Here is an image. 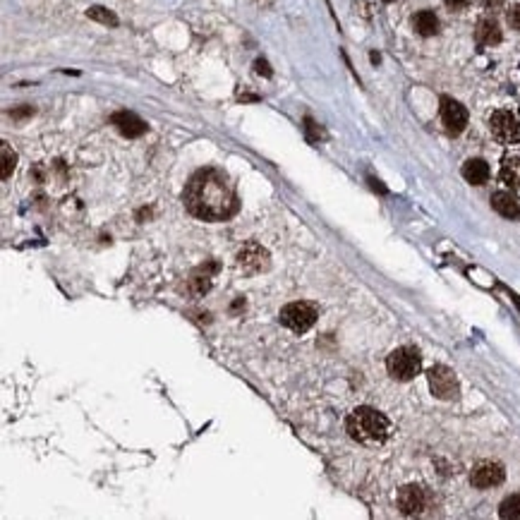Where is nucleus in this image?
<instances>
[{"label": "nucleus", "instance_id": "7ed1b4c3", "mask_svg": "<svg viewBox=\"0 0 520 520\" xmlns=\"http://www.w3.org/2000/svg\"><path fill=\"white\" fill-rule=\"evenodd\" d=\"M386 369L393 379L398 381H410L420 374L422 369V355H420L418 348L413 345H403V348H396L393 353L386 360Z\"/></svg>", "mask_w": 520, "mask_h": 520}, {"label": "nucleus", "instance_id": "423d86ee", "mask_svg": "<svg viewBox=\"0 0 520 520\" xmlns=\"http://www.w3.org/2000/svg\"><path fill=\"white\" fill-rule=\"evenodd\" d=\"M427 379H429V389H432V393L437 396V398H442V400L458 398V391H460L458 379H455V374L448 367L437 365V367L429 369Z\"/></svg>", "mask_w": 520, "mask_h": 520}, {"label": "nucleus", "instance_id": "f8f14e48", "mask_svg": "<svg viewBox=\"0 0 520 520\" xmlns=\"http://www.w3.org/2000/svg\"><path fill=\"white\" fill-rule=\"evenodd\" d=\"M492 206H494L497 214L503 216V219H511V221L520 219V206H518L516 197L508 195V192H494V195H492Z\"/></svg>", "mask_w": 520, "mask_h": 520}, {"label": "nucleus", "instance_id": "f03ea898", "mask_svg": "<svg viewBox=\"0 0 520 520\" xmlns=\"http://www.w3.org/2000/svg\"><path fill=\"white\" fill-rule=\"evenodd\" d=\"M345 429H348L350 439L365 444V446H376L384 444L391 434V422L386 415H381L379 410L360 405L345 420Z\"/></svg>", "mask_w": 520, "mask_h": 520}, {"label": "nucleus", "instance_id": "393cba45", "mask_svg": "<svg viewBox=\"0 0 520 520\" xmlns=\"http://www.w3.org/2000/svg\"><path fill=\"white\" fill-rule=\"evenodd\" d=\"M501 3H503V0H484V8L497 10V8H501Z\"/></svg>", "mask_w": 520, "mask_h": 520}, {"label": "nucleus", "instance_id": "0eeeda50", "mask_svg": "<svg viewBox=\"0 0 520 520\" xmlns=\"http://www.w3.org/2000/svg\"><path fill=\"white\" fill-rule=\"evenodd\" d=\"M503 477H506V473H503V465L492 463V460L477 463L473 468V473H470V482H473V487H477V489L497 487V484L503 482Z\"/></svg>", "mask_w": 520, "mask_h": 520}, {"label": "nucleus", "instance_id": "a211bd4d", "mask_svg": "<svg viewBox=\"0 0 520 520\" xmlns=\"http://www.w3.org/2000/svg\"><path fill=\"white\" fill-rule=\"evenodd\" d=\"M87 14L98 24H106V27H118V17L106 8H98V5H96V8H89Z\"/></svg>", "mask_w": 520, "mask_h": 520}, {"label": "nucleus", "instance_id": "f3484780", "mask_svg": "<svg viewBox=\"0 0 520 520\" xmlns=\"http://www.w3.org/2000/svg\"><path fill=\"white\" fill-rule=\"evenodd\" d=\"M499 516L503 520H520V494H511L499 506Z\"/></svg>", "mask_w": 520, "mask_h": 520}, {"label": "nucleus", "instance_id": "aec40b11", "mask_svg": "<svg viewBox=\"0 0 520 520\" xmlns=\"http://www.w3.org/2000/svg\"><path fill=\"white\" fill-rule=\"evenodd\" d=\"M508 24L520 32V5H513V8L508 10Z\"/></svg>", "mask_w": 520, "mask_h": 520}, {"label": "nucleus", "instance_id": "2eb2a0df", "mask_svg": "<svg viewBox=\"0 0 520 520\" xmlns=\"http://www.w3.org/2000/svg\"><path fill=\"white\" fill-rule=\"evenodd\" d=\"M413 27L420 36H434L439 32V19L432 10H422L413 17Z\"/></svg>", "mask_w": 520, "mask_h": 520}, {"label": "nucleus", "instance_id": "9d476101", "mask_svg": "<svg viewBox=\"0 0 520 520\" xmlns=\"http://www.w3.org/2000/svg\"><path fill=\"white\" fill-rule=\"evenodd\" d=\"M237 261H240V266H245V269L250 271H261L269 266V252H266L259 242H247V245L237 252Z\"/></svg>", "mask_w": 520, "mask_h": 520}, {"label": "nucleus", "instance_id": "b1692460", "mask_svg": "<svg viewBox=\"0 0 520 520\" xmlns=\"http://www.w3.org/2000/svg\"><path fill=\"white\" fill-rule=\"evenodd\" d=\"M305 127H307V135H310V140H312V142L321 140V137H319V135H321V130H316V125L310 120V118H307V120H305Z\"/></svg>", "mask_w": 520, "mask_h": 520}, {"label": "nucleus", "instance_id": "412c9836", "mask_svg": "<svg viewBox=\"0 0 520 520\" xmlns=\"http://www.w3.org/2000/svg\"><path fill=\"white\" fill-rule=\"evenodd\" d=\"M10 116L14 118V120H22V118H32L34 116V108L32 106H24V108H14Z\"/></svg>", "mask_w": 520, "mask_h": 520}, {"label": "nucleus", "instance_id": "f257e3e1", "mask_svg": "<svg viewBox=\"0 0 520 520\" xmlns=\"http://www.w3.org/2000/svg\"><path fill=\"white\" fill-rule=\"evenodd\" d=\"M182 202L187 211L202 221H228L237 211L235 187L219 168L197 171L182 192Z\"/></svg>", "mask_w": 520, "mask_h": 520}, {"label": "nucleus", "instance_id": "6ab92c4d", "mask_svg": "<svg viewBox=\"0 0 520 520\" xmlns=\"http://www.w3.org/2000/svg\"><path fill=\"white\" fill-rule=\"evenodd\" d=\"M0 151H3V180H8V177L12 175L14 166H17V153H14L8 144L0 147Z\"/></svg>", "mask_w": 520, "mask_h": 520}, {"label": "nucleus", "instance_id": "4468645a", "mask_svg": "<svg viewBox=\"0 0 520 520\" xmlns=\"http://www.w3.org/2000/svg\"><path fill=\"white\" fill-rule=\"evenodd\" d=\"M475 39L482 46H497L501 41V29H499V24L494 19H479L477 29H475Z\"/></svg>", "mask_w": 520, "mask_h": 520}, {"label": "nucleus", "instance_id": "5701e85b", "mask_svg": "<svg viewBox=\"0 0 520 520\" xmlns=\"http://www.w3.org/2000/svg\"><path fill=\"white\" fill-rule=\"evenodd\" d=\"M254 70H257V74H264V77H271V67H269V63L264 61V58H259V61L254 63Z\"/></svg>", "mask_w": 520, "mask_h": 520}, {"label": "nucleus", "instance_id": "dca6fc26", "mask_svg": "<svg viewBox=\"0 0 520 520\" xmlns=\"http://www.w3.org/2000/svg\"><path fill=\"white\" fill-rule=\"evenodd\" d=\"M503 185L508 187H520V158L518 156H506L501 161V171H499Z\"/></svg>", "mask_w": 520, "mask_h": 520}, {"label": "nucleus", "instance_id": "1a4fd4ad", "mask_svg": "<svg viewBox=\"0 0 520 520\" xmlns=\"http://www.w3.org/2000/svg\"><path fill=\"white\" fill-rule=\"evenodd\" d=\"M424 506H427V494L418 484H408L398 492V508L405 516H418L424 511Z\"/></svg>", "mask_w": 520, "mask_h": 520}, {"label": "nucleus", "instance_id": "9b49d317", "mask_svg": "<svg viewBox=\"0 0 520 520\" xmlns=\"http://www.w3.org/2000/svg\"><path fill=\"white\" fill-rule=\"evenodd\" d=\"M111 122L120 130V135L130 137V140L132 137H142L147 132V122L142 120V118H137L135 113H127V111L116 113V116L111 118Z\"/></svg>", "mask_w": 520, "mask_h": 520}, {"label": "nucleus", "instance_id": "39448f33", "mask_svg": "<svg viewBox=\"0 0 520 520\" xmlns=\"http://www.w3.org/2000/svg\"><path fill=\"white\" fill-rule=\"evenodd\" d=\"M316 307L312 302H290L281 310V324L288 326L295 334H305L314 326Z\"/></svg>", "mask_w": 520, "mask_h": 520}, {"label": "nucleus", "instance_id": "6e6552de", "mask_svg": "<svg viewBox=\"0 0 520 520\" xmlns=\"http://www.w3.org/2000/svg\"><path fill=\"white\" fill-rule=\"evenodd\" d=\"M442 122L448 135H460L468 125V111L465 106H460L458 101L444 96L442 98Z\"/></svg>", "mask_w": 520, "mask_h": 520}, {"label": "nucleus", "instance_id": "4be33fe9", "mask_svg": "<svg viewBox=\"0 0 520 520\" xmlns=\"http://www.w3.org/2000/svg\"><path fill=\"white\" fill-rule=\"evenodd\" d=\"M446 8L453 10V12H460V10H465L470 5V0H444Z\"/></svg>", "mask_w": 520, "mask_h": 520}, {"label": "nucleus", "instance_id": "20e7f679", "mask_svg": "<svg viewBox=\"0 0 520 520\" xmlns=\"http://www.w3.org/2000/svg\"><path fill=\"white\" fill-rule=\"evenodd\" d=\"M489 130L501 144H516L520 142V111L513 108H499L489 118Z\"/></svg>", "mask_w": 520, "mask_h": 520}, {"label": "nucleus", "instance_id": "a878e982", "mask_svg": "<svg viewBox=\"0 0 520 520\" xmlns=\"http://www.w3.org/2000/svg\"><path fill=\"white\" fill-rule=\"evenodd\" d=\"M386 3H393V0H386Z\"/></svg>", "mask_w": 520, "mask_h": 520}, {"label": "nucleus", "instance_id": "ddd939ff", "mask_svg": "<svg viewBox=\"0 0 520 520\" xmlns=\"http://www.w3.org/2000/svg\"><path fill=\"white\" fill-rule=\"evenodd\" d=\"M463 177L470 185H484L489 180V166L482 158H470L463 166Z\"/></svg>", "mask_w": 520, "mask_h": 520}]
</instances>
